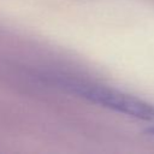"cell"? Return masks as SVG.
I'll list each match as a JSON object with an SVG mask.
<instances>
[{
  "label": "cell",
  "instance_id": "obj_1",
  "mask_svg": "<svg viewBox=\"0 0 154 154\" xmlns=\"http://www.w3.org/2000/svg\"><path fill=\"white\" fill-rule=\"evenodd\" d=\"M63 87L71 93L79 95L96 105L113 109L129 117H134L142 120L154 119V106L150 103L128 95L125 93L114 90L99 84L85 82H64Z\"/></svg>",
  "mask_w": 154,
  "mask_h": 154
},
{
  "label": "cell",
  "instance_id": "obj_2",
  "mask_svg": "<svg viewBox=\"0 0 154 154\" xmlns=\"http://www.w3.org/2000/svg\"><path fill=\"white\" fill-rule=\"evenodd\" d=\"M148 132H149L150 135H153V136H154V128H152V129H149V130H148Z\"/></svg>",
  "mask_w": 154,
  "mask_h": 154
}]
</instances>
